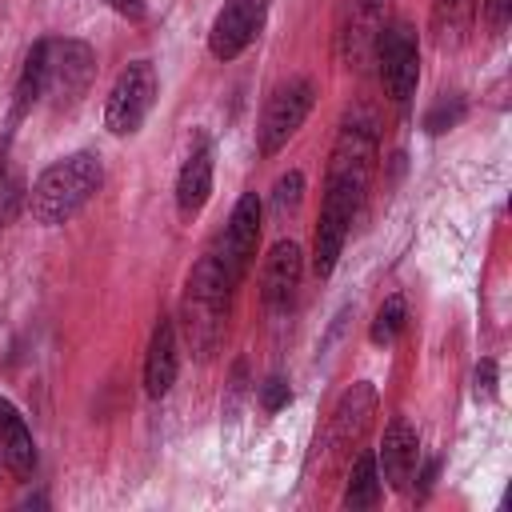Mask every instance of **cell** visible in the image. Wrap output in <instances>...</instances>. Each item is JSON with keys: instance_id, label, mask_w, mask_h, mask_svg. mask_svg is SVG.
<instances>
[{"instance_id": "cell-1", "label": "cell", "mask_w": 512, "mask_h": 512, "mask_svg": "<svg viewBox=\"0 0 512 512\" xmlns=\"http://www.w3.org/2000/svg\"><path fill=\"white\" fill-rule=\"evenodd\" d=\"M372 168H376V124L368 116H348L328 152L324 200H320V216H316V232H312V272L320 280L336 272L344 240H348L360 200L368 192Z\"/></svg>"}, {"instance_id": "cell-2", "label": "cell", "mask_w": 512, "mask_h": 512, "mask_svg": "<svg viewBox=\"0 0 512 512\" xmlns=\"http://www.w3.org/2000/svg\"><path fill=\"white\" fill-rule=\"evenodd\" d=\"M232 276L220 264L216 244H208L200 252V260L192 264L188 280H184V296H180V336L188 344V352L196 360H212V352L224 344L228 332V312H232Z\"/></svg>"}, {"instance_id": "cell-3", "label": "cell", "mask_w": 512, "mask_h": 512, "mask_svg": "<svg viewBox=\"0 0 512 512\" xmlns=\"http://www.w3.org/2000/svg\"><path fill=\"white\" fill-rule=\"evenodd\" d=\"M104 188V164L96 152H72V156H60L56 164H48L32 188H28V212L36 224L44 228H56V224H68L76 220L88 200Z\"/></svg>"}, {"instance_id": "cell-4", "label": "cell", "mask_w": 512, "mask_h": 512, "mask_svg": "<svg viewBox=\"0 0 512 512\" xmlns=\"http://www.w3.org/2000/svg\"><path fill=\"white\" fill-rule=\"evenodd\" d=\"M160 80H156V64L152 60H132L120 68V76L112 80V92L104 100V128L112 136H136L140 124L148 120L152 104H156Z\"/></svg>"}, {"instance_id": "cell-5", "label": "cell", "mask_w": 512, "mask_h": 512, "mask_svg": "<svg viewBox=\"0 0 512 512\" xmlns=\"http://www.w3.org/2000/svg\"><path fill=\"white\" fill-rule=\"evenodd\" d=\"M376 64H380V84L388 100L408 104L416 84H420V40L408 20H388L376 28Z\"/></svg>"}, {"instance_id": "cell-6", "label": "cell", "mask_w": 512, "mask_h": 512, "mask_svg": "<svg viewBox=\"0 0 512 512\" xmlns=\"http://www.w3.org/2000/svg\"><path fill=\"white\" fill-rule=\"evenodd\" d=\"M312 104H316V84H312L308 76H296V80L280 84V88L268 96L264 112H260V128H256V148H260V156H276V152L300 132V124L308 120Z\"/></svg>"}, {"instance_id": "cell-7", "label": "cell", "mask_w": 512, "mask_h": 512, "mask_svg": "<svg viewBox=\"0 0 512 512\" xmlns=\"http://www.w3.org/2000/svg\"><path fill=\"white\" fill-rule=\"evenodd\" d=\"M96 76V52L84 40H48V76H44V96L52 100L56 112H68L84 100Z\"/></svg>"}, {"instance_id": "cell-8", "label": "cell", "mask_w": 512, "mask_h": 512, "mask_svg": "<svg viewBox=\"0 0 512 512\" xmlns=\"http://www.w3.org/2000/svg\"><path fill=\"white\" fill-rule=\"evenodd\" d=\"M260 216H264V204L256 192H244L236 204H232V216L224 224V232L212 240L216 252H220V264L224 272L232 276V284L240 288V280L248 276L252 260H256V244H260Z\"/></svg>"}, {"instance_id": "cell-9", "label": "cell", "mask_w": 512, "mask_h": 512, "mask_svg": "<svg viewBox=\"0 0 512 512\" xmlns=\"http://www.w3.org/2000/svg\"><path fill=\"white\" fill-rule=\"evenodd\" d=\"M304 280V252L296 240H276L272 252L264 256V272H260V300L272 316H288V308L296 304Z\"/></svg>"}, {"instance_id": "cell-10", "label": "cell", "mask_w": 512, "mask_h": 512, "mask_svg": "<svg viewBox=\"0 0 512 512\" xmlns=\"http://www.w3.org/2000/svg\"><path fill=\"white\" fill-rule=\"evenodd\" d=\"M264 28V0H224L212 28H208V52L216 60H236Z\"/></svg>"}, {"instance_id": "cell-11", "label": "cell", "mask_w": 512, "mask_h": 512, "mask_svg": "<svg viewBox=\"0 0 512 512\" xmlns=\"http://www.w3.org/2000/svg\"><path fill=\"white\" fill-rule=\"evenodd\" d=\"M416 464H420V436L416 428L396 416L388 428H384V440L376 448V468H380V480L392 488V492H408L412 480H416Z\"/></svg>"}, {"instance_id": "cell-12", "label": "cell", "mask_w": 512, "mask_h": 512, "mask_svg": "<svg viewBox=\"0 0 512 512\" xmlns=\"http://www.w3.org/2000/svg\"><path fill=\"white\" fill-rule=\"evenodd\" d=\"M176 376H180V332L172 316H160L148 336V352H144V396L152 400L168 396Z\"/></svg>"}, {"instance_id": "cell-13", "label": "cell", "mask_w": 512, "mask_h": 512, "mask_svg": "<svg viewBox=\"0 0 512 512\" xmlns=\"http://www.w3.org/2000/svg\"><path fill=\"white\" fill-rule=\"evenodd\" d=\"M212 140L200 136L192 144V152L184 156L180 172H176V212L180 220H196L212 196Z\"/></svg>"}, {"instance_id": "cell-14", "label": "cell", "mask_w": 512, "mask_h": 512, "mask_svg": "<svg viewBox=\"0 0 512 512\" xmlns=\"http://www.w3.org/2000/svg\"><path fill=\"white\" fill-rule=\"evenodd\" d=\"M0 464L16 480H32L36 476V440H32L24 416L8 400H0Z\"/></svg>"}, {"instance_id": "cell-15", "label": "cell", "mask_w": 512, "mask_h": 512, "mask_svg": "<svg viewBox=\"0 0 512 512\" xmlns=\"http://www.w3.org/2000/svg\"><path fill=\"white\" fill-rule=\"evenodd\" d=\"M376 412V388L368 380H356L340 400H336V412H332V444H352L360 440V432L368 428Z\"/></svg>"}, {"instance_id": "cell-16", "label": "cell", "mask_w": 512, "mask_h": 512, "mask_svg": "<svg viewBox=\"0 0 512 512\" xmlns=\"http://www.w3.org/2000/svg\"><path fill=\"white\" fill-rule=\"evenodd\" d=\"M44 76H48V40H36L32 52L24 56V68L12 88V128L44 100Z\"/></svg>"}, {"instance_id": "cell-17", "label": "cell", "mask_w": 512, "mask_h": 512, "mask_svg": "<svg viewBox=\"0 0 512 512\" xmlns=\"http://www.w3.org/2000/svg\"><path fill=\"white\" fill-rule=\"evenodd\" d=\"M380 492H384V480H380V468H376V452H360L352 472H348V484H344V496L340 504L344 508H376L380 504Z\"/></svg>"}, {"instance_id": "cell-18", "label": "cell", "mask_w": 512, "mask_h": 512, "mask_svg": "<svg viewBox=\"0 0 512 512\" xmlns=\"http://www.w3.org/2000/svg\"><path fill=\"white\" fill-rule=\"evenodd\" d=\"M20 212H28V180L20 164L8 156V144L0 148V228L16 224Z\"/></svg>"}, {"instance_id": "cell-19", "label": "cell", "mask_w": 512, "mask_h": 512, "mask_svg": "<svg viewBox=\"0 0 512 512\" xmlns=\"http://www.w3.org/2000/svg\"><path fill=\"white\" fill-rule=\"evenodd\" d=\"M480 12V0H432V32L440 44H456L464 40V32L472 28Z\"/></svg>"}, {"instance_id": "cell-20", "label": "cell", "mask_w": 512, "mask_h": 512, "mask_svg": "<svg viewBox=\"0 0 512 512\" xmlns=\"http://www.w3.org/2000/svg\"><path fill=\"white\" fill-rule=\"evenodd\" d=\"M404 324H408V304H404V296H388V300L376 308V320H372L368 336H372V344H384V348H388V344L400 340Z\"/></svg>"}, {"instance_id": "cell-21", "label": "cell", "mask_w": 512, "mask_h": 512, "mask_svg": "<svg viewBox=\"0 0 512 512\" xmlns=\"http://www.w3.org/2000/svg\"><path fill=\"white\" fill-rule=\"evenodd\" d=\"M464 112H468L464 96H440V100L424 112V132H428V136H440V132L456 128V124L464 120Z\"/></svg>"}, {"instance_id": "cell-22", "label": "cell", "mask_w": 512, "mask_h": 512, "mask_svg": "<svg viewBox=\"0 0 512 512\" xmlns=\"http://www.w3.org/2000/svg\"><path fill=\"white\" fill-rule=\"evenodd\" d=\"M300 196H304V172H284L280 180H276V188H272V208L284 216V212H296V204H300Z\"/></svg>"}, {"instance_id": "cell-23", "label": "cell", "mask_w": 512, "mask_h": 512, "mask_svg": "<svg viewBox=\"0 0 512 512\" xmlns=\"http://www.w3.org/2000/svg\"><path fill=\"white\" fill-rule=\"evenodd\" d=\"M260 404H264V412H280V408H288V404H292V388H288V380H284V376H268V380L260 384Z\"/></svg>"}, {"instance_id": "cell-24", "label": "cell", "mask_w": 512, "mask_h": 512, "mask_svg": "<svg viewBox=\"0 0 512 512\" xmlns=\"http://www.w3.org/2000/svg\"><path fill=\"white\" fill-rule=\"evenodd\" d=\"M384 8L388 0H356V24L364 36H376V28L384 24Z\"/></svg>"}, {"instance_id": "cell-25", "label": "cell", "mask_w": 512, "mask_h": 512, "mask_svg": "<svg viewBox=\"0 0 512 512\" xmlns=\"http://www.w3.org/2000/svg\"><path fill=\"white\" fill-rule=\"evenodd\" d=\"M472 396L476 400H492L496 396V360H480L472 372Z\"/></svg>"}, {"instance_id": "cell-26", "label": "cell", "mask_w": 512, "mask_h": 512, "mask_svg": "<svg viewBox=\"0 0 512 512\" xmlns=\"http://www.w3.org/2000/svg\"><path fill=\"white\" fill-rule=\"evenodd\" d=\"M116 16H124V20H132V24H140L144 16H148V4L144 0H104Z\"/></svg>"}, {"instance_id": "cell-27", "label": "cell", "mask_w": 512, "mask_h": 512, "mask_svg": "<svg viewBox=\"0 0 512 512\" xmlns=\"http://www.w3.org/2000/svg\"><path fill=\"white\" fill-rule=\"evenodd\" d=\"M508 12H512V0H484V16H488L492 32H500L508 24Z\"/></svg>"}]
</instances>
